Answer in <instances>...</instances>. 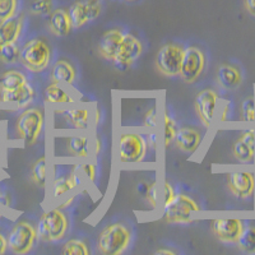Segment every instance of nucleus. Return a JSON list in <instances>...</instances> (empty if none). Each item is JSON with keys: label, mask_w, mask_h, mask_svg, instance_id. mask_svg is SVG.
I'll return each mask as SVG.
<instances>
[{"label": "nucleus", "mask_w": 255, "mask_h": 255, "mask_svg": "<svg viewBox=\"0 0 255 255\" xmlns=\"http://www.w3.org/2000/svg\"><path fill=\"white\" fill-rule=\"evenodd\" d=\"M154 254H157V255H163V254L175 255L176 254V252H175V250H171V249H158L156 253H154Z\"/></svg>", "instance_id": "nucleus-46"}, {"label": "nucleus", "mask_w": 255, "mask_h": 255, "mask_svg": "<svg viewBox=\"0 0 255 255\" xmlns=\"http://www.w3.org/2000/svg\"><path fill=\"white\" fill-rule=\"evenodd\" d=\"M77 78V70L68 60H58L51 70V81L54 83H64L72 86Z\"/></svg>", "instance_id": "nucleus-20"}, {"label": "nucleus", "mask_w": 255, "mask_h": 255, "mask_svg": "<svg viewBox=\"0 0 255 255\" xmlns=\"http://www.w3.org/2000/svg\"><path fill=\"white\" fill-rule=\"evenodd\" d=\"M147 143L151 145V147H154V144H156V135H154V134H149V135H148Z\"/></svg>", "instance_id": "nucleus-48"}, {"label": "nucleus", "mask_w": 255, "mask_h": 255, "mask_svg": "<svg viewBox=\"0 0 255 255\" xmlns=\"http://www.w3.org/2000/svg\"><path fill=\"white\" fill-rule=\"evenodd\" d=\"M245 8L252 15H255V0H244Z\"/></svg>", "instance_id": "nucleus-42"}, {"label": "nucleus", "mask_w": 255, "mask_h": 255, "mask_svg": "<svg viewBox=\"0 0 255 255\" xmlns=\"http://www.w3.org/2000/svg\"><path fill=\"white\" fill-rule=\"evenodd\" d=\"M78 170V166H74L68 176H61L52 183V195L55 198L61 197V195L67 194L68 191L74 190L76 188H78L81 185V175L77 172Z\"/></svg>", "instance_id": "nucleus-21"}, {"label": "nucleus", "mask_w": 255, "mask_h": 255, "mask_svg": "<svg viewBox=\"0 0 255 255\" xmlns=\"http://www.w3.org/2000/svg\"><path fill=\"white\" fill-rule=\"evenodd\" d=\"M18 10V0H0V22L14 17Z\"/></svg>", "instance_id": "nucleus-33"}, {"label": "nucleus", "mask_w": 255, "mask_h": 255, "mask_svg": "<svg viewBox=\"0 0 255 255\" xmlns=\"http://www.w3.org/2000/svg\"><path fill=\"white\" fill-rule=\"evenodd\" d=\"M163 123H165L163 124V127H165V147L167 148L175 140V136H176L177 133V127L175 120L168 115L167 111L163 114Z\"/></svg>", "instance_id": "nucleus-32"}, {"label": "nucleus", "mask_w": 255, "mask_h": 255, "mask_svg": "<svg viewBox=\"0 0 255 255\" xmlns=\"http://www.w3.org/2000/svg\"><path fill=\"white\" fill-rule=\"evenodd\" d=\"M73 24L67 9L59 8L52 10L49 18V29L52 35L64 37L72 32Z\"/></svg>", "instance_id": "nucleus-18"}, {"label": "nucleus", "mask_w": 255, "mask_h": 255, "mask_svg": "<svg viewBox=\"0 0 255 255\" xmlns=\"http://www.w3.org/2000/svg\"><path fill=\"white\" fill-rule=\"evenodd\" d=\"M212 230L222 243H236L244 230V222L238 218H218L212 222Z\"/></svg>", "instance_id": "nucleus-12"}, {"label": "nucleus", "mask_w": 255, "mask_h": 255, "mask_svg": "<svg viewBox=\"0 0 255 255\" xmlns=\"http://www.w3.org/2000/svg\"><path fill=\"white\" fill-rule=\"evenodd\" d=\"M255 151L244 142L243 139H238L234 144V156L240 161V162H253L254 161Z\"/></svg>", "instance_id": "nucleus-30"}, {"label": "nucleus", "mask_w": 255, "mask_h": 255, "mask_svg": "<svg viewBox=\"0 0 255 255\" xmlns=\"http://www.w3.org/2000/svg\"><path fill=\"white\" fill-rule=\"evenodd\" d=\"M63 115L65 120L77 129H87L90 124V111L87 109H68L63 111Z\"/></svg>", "instance_id": "nucleus-24"}, {"label": "nucleus", "mask_w": 255, "mask_h": 255, "mask_svg": "<svg viewBox=\"0 0 255 255\" xmlns=\"http://www.w3.org/2000/svg\"><path fill=\"white\" fill-rule=\"evenodd\" d=\"M45 99L50 104H70L73 102L72 96L59 86V83L52 82L50 86L45 88Z\"/></svg>", "instance_id": "nucleus-25"}, {"label": "nucleus", "mask_w": 255, "mask_h": 255, "mask_svg": "<svg viewBox=\"0 0 255 255\" xmlns=\"http://www.w3.org/2000/svg\"><path fill=\"white\" fill-rule=\"evenodd\" d=\"M123 36H124V32L119 28H113L105 32L99 42L100 55L106 60H115L116 54L119 51L120 44L123 41Z\"/></svg>", "instance_id": "nucleus-15"}, {"label": "nucleus", "mask_w": 255, "mask_h": 255, "mask_svg": "<svg viewBox=\"0 0 255 255\" xmlns=\"http://www.w3.org/2000/svg\"><path fill=\"white\" fill-rule=\"evenodd\" d=\"M176 193H175L174 188L168 181H165V204H168L175 198Z\"/></svg>", "instance_id": "nucleus-41"}, {"label": "nucleus", "mask_w": 255, "mask_h": 255, "mask_svg": "<svg viewBox=\"0 0 255 255\" xmlns=\"http://www.w3.org/2000/svg\"><path fill=\"white\" fill-rule=\"evenodd\" d=\"M45 115L44 111L37 108H31L20 114L15 124L18 136L27 145L35 144L44 130Z\"/></svg>", "instance_id": "nucleus-4"}, {"label": "nucleus", "mask_w": 255, "mask_h": 255, "mask_svg": "<svg viewBox=\"0 0 255 255\" xmlns=\"http://www.w3.org/2000/svg\"><path fill=\"white\" fill-rule=\"evenodd\" d=\"M37 230L32 223L20 221L9 232L8 248L14 254H27L35 247L37 240Z\"/></svg>", "instance_id": "nucleus-6"}, {"label": "nucleus", "mask_w": 255, "mask_h": 255, "mask_svg": "<svg viewBox=\"0 0 255 255\" xmlns=\"http://www.w3.org/2000/svg\"><path fill=\"white\" fill-rule=\"evenodd\" d=\"M144 127L145 128H156L157 127V113L156 108H152L147 111L144 116Z\"/></svg>", "instance_id": "nucleus-38"}, {"label": "nucleus", "mask_w": 255, "mask_h": 255, "mask_svg": "<svg viewBox=\"0 0 255 255\" xmlns=\"http://www.w3.org/2000/svg\"><path fill=\"white\" fill-rule=\"evenodd\" d=\"M204 68H206V55L199 47L189 46L184 49V56L179 76L185 83H194L202 76Z\"/></svg>", "instance_id": "nucleus-9"}, {"label": "nucleus", "mask_w": 255, "mask_h": 255, "mask_svg": "<svg viewBox=\"0 0 255 255\" xmlns=\"http://www.w3.org/2000/svg\"><path fill=\"white\" fill-rule=\"evenodd\" d=\"M68 13H69L70 20H72L73 28H81L84 24H87L88 22H91L84 0H77V1H74L70 5V8L68 9Z\"/></svg>", "instance_id": "nucleus-23"}, {"label": "nucleus", "mask_w": 255, "mask_h": 255, "mask_svg": "<svg viewBox=\"0 0 255 255\" xmlns=\"http://www.w3.org/2000/svg\"><path fill=\"white\" fill-rule=\"evenodd\" d=\"M35 88L27 82L17 90H0V102L13 104L17 108H27L35 100Z\"/></svg>", "instance_id": "nucleus-14"}, {"label": "nucleus", "mask_w": 255, "mask_h": 255, "mask_svg": "<svg viewBox=\"0 0 255 255\" xmlns=\"http://www.w3.org/2000/svg\"><path fill=\"white\" fill-rule=\"evenodd\" d=\"M241 139L247 143L253 151H255V131L254 130H247L241 135Z\"/></svg>", "instance_id": "nucleus-40"}, {"label": "nucleus", "mask_w": 255, "mask_h": 255, "mask_svg": "<svg viewBox=\"0 0 255 255\" xmlns=\"http://www.w3.org/2000/svg\"><path fill=\"white\" fill-rule=\"evenodd\" d=\"M175 143L180 151L185 153H194L202 143V134L194 128H180L177 129Z\"/></svg>", "instance_id": "nucleus-16"}, {"label": "nucleus", "mask_w": 255, "mask_h": 255, "mask_svg": "<svg viewBox=\"0 0 255 255\" xmlns=\"http://www.w3.org/2000/svg\"><path fill=\"white\" fill-rule=\"evenodd\" d=\"M51 47L42 38H32L23 45L19 52V61L32 73L44 72L51 61Z\"/></svg>", "instance_id": "nucleus-2"}, {"label": "nucleus", "mask_w": 255, "mask_h": 255, "mask_svg": "<svg viewBox=\"0 0 255 255\" xmlns=\"http://www.w3.org/2000/svg\"><path fill=\"white\" fill-rule=\"evenodd\" d=\"M23 15L12 17L0 22V46L17 42L23 28Z\"/></svg>", "instance_id": "nucleus-17"}, {"label": "nucleus", "mask_w": 255, "mask_h": 255, "mask_svg": "<svg viewBox=\"0 0 255 255\" xmlns=\"http://www.w3.org/2000/svg\"><path fill=\"white\" fill-rule=\"evenodd\" d=\"M131 243L130 230L123 223H113L105 227L97 239V249L104 255H120Z\"/></svg>", "instance_id": "nucleus-1"}, {"label": "nucleus", "mask_w": 255, "mask_h": 255, "mask_svg": "<svg viewBox=\"0 0 255 255\" xmlns=\"http://www.w3.org/2000/svg\"><path fill=\"white\" fill-rule=\"evenodd\" d=\"M218 95L213 90L200 91L195 97V111L204 127H211L217 109Z\"/></svg>", "instance_id": "nucleus-11"}, {"label": "nucleus", "mask_w": 255, "mask_h": 255, "mask_svg": "<svg viewBox=\"0 0 255 255\" xmlns=\"http://www.w3.org/2000/svg\"><path fill=\"white\" fill-rule=\"evenodd\" d=\"M200 207L194 199L184 194H176L168 204H165V221L167 223L191 222V213L199 212Z\"/></svg>", "instance_id": "nucleus-8"}, {"label": "nucleus", "mask_w": 255, "mask_h": 255, "mask_svg": "<svg viewBox=\"0 0 255 255\" xmlns=\"http://www.w3.org/2000/svg\"><path fill=\"white\" fill-rule=\"evenodd\" d=\"M145 198H147L148 203L151 204L153 208H156V207H157V186H156V183H152L151 185H149L147 193H145Z\"/></svg>", "instance_id": "nucleus-39"}, {"label": "nucleus", "mask_w": 255, "mask_h": 255, "mask_svg": "<svg viewBox=\"0 0 255 255\" xmlns=\"http://www.w3.org/2000/svg\"><path fill=\"white\" fill-rule=\"evenodd\" d=\"M65 148L69 156L76 158H87L90 157L91 143L86 136H72L65 140Z\"/></svg>", "instance_id": "nucleus-22"}, {"label": "nucleus", "mask_w": 255, "mask_h": 255, "mask_svg": "<svg viewBox=\"0 0 255 255\" xmlns=\"http://www.w3.org/2000/svg\"><path fill=\"white\" fill-rule=\"evenodd\" d=\"M32 180L35 181L36 185L44 188L46 185V177H47V166H46V157H41L33 163L31 171Z\"/></svg>", "instance_id": "nucleus-28"}, {"label": "nucleus", "mask_w": 255, "mask_h": 255, "mask_svg": "<svg viewBox=\"0 0 255 255\" xmlns=\"http://www.w3.org/2000/svg\"><path fill=\"white\" fill-rule=\"evenodd\" d=\"M6 248H8V241L4 238V235L0 232V255H3L6 252Z\"/></svg>", "instance_id": "nucleus-43"}, {"label": "nucleus", "mask_w": 255, "mask_h": 255, "mask_svg": "<svg viewBox=\"0 0 255 255\" xmlns=\"http://www.w3.org/2000/svg\"><path fill=\"white\" fill-rule=\"evenodd\" d=\"M100 151H101V142H100V139L96 140V153H100Z\"/></svg>", "instance_id": "nucleus-49"}, {"label": "nucleus", "mask_w": 255, "mask_h": 255, "mask_svg": "<svg viewBox=\"0 0 255 255\" xmlns=\"http://www.w3.org/2000/svg\"><path fill=\"white\" fill-rule=\"evenodd\" d=\"M37 236L45 243H56L65 238L69 221L60 208L45 212L37 223Z\"/></svg>", "instance_id": "nucleus-3"}, {"label": "nucleus", "mask_w": 255, "mask_h": 255, "mask_svg": "<svg viewBox=\"0 0 255 255\" xmlns=\"http://www.w3.org/2000/svg\"><path fill=\"white\" fill-rule=\"evenodd\" d=\"M27 83V78L23 73L18 70H8L0 79V90H17Z\"/></svg>", "instance_id": "nucleus-26"}, {"label": "nucleus", "mask_w": 255, "mask_h": 255, "mask_svg": "<svg viewBox=\"0 0 255 255\" xmlns=\"http://www.w3.org/2000/svg\"><path fill=\"white\" fill-rule=\"evenodd\" d=\"M227 184L232 194L241 199H247L254 194L255 177L249 171L230 172L227 177Z\"/></svg>", "instance_id": "nucleus-13"}, {"label": "nucleus", "mask_w": 255, "mask_h": 255, "mask_svg": "<svg viewBox=\"0 0 255 255\" xmlns=\"http://www.w3.org/2000/svg\"><path fill=\"white\" fill-rule=\"evenodd\" d=\"M217 81L225 90H234L239 87L243 81V76L238 67L231 64H222L217 69Z\"/></svg>", "instance_id": "nucleus-19"}, {"label": "nucleus", "mask_w": 255, "mask_h": 255, "mask_svg": "<svg viewBox=\"0 0 255 255\" xmlns=\"http://www.w3.org/2000/svg\"><path fill=\"white\" fill-rule=\"evenodd\" d=\"M148 188H149V185H148V184L140 183L139 185H138V191H139V193H142V195H145V193H147Z\"/></svg>", "instance_id": "nucleus-47"}, {"label": "nucleus", "mask_w": 255, "mask_h": 255, "mask_svg": "<svg viewBox=\"0 0 255 255\" xmlns=\"http://www.w3.org/2000/svg\"><path fill=\"white\" fill-rule=\"evenodd\" d=\"M32 14L45 15L52 12V0H33L29 6Z\"/></svg>", "instance_id": "nucleus-34"}, {"label": "nucleus", "mask_w": 255, "mask_h": 255, "mask_svg": "<svg viewBox=\"0 0 255 255\" xmlns=\"http://www.w3.org/2000/svg\"><path fill=\"white\" fill-rule=\"evenodd\" d=\"M81 170L91 183H95L96 177H97V167L95 163H84L81 166Z\"/></svg>", "instance_id": "nucleus-37"}, {"label": "nucleus", "mask_w": 255, "mask_h": 255, "mask_svg": "<svg viewBox=\"0 0 255 255\" xmlns=\"http://www.w3.org/2000/svg\"><path fill=\"white\" fill-rule=\"evenodd\" d=\"M184 56V47L181 45L170 44L163 45L156 56V67L163 76L175 77L180 74L181 61Z\"/></svg>", "instance_id": "nucleus-7"}, {"label": "nucleus", "mask_w": 255, "mask_h": 255, "mask_svg": "<svg viewBox=\"0 0 255 255\" xmlns=\"http://www.w3.org/2000/svg\"><path fill=\"white\" fill-rule=\"evenodd\" d=\"M86 1V6H87L88 15H90V20H95L96 18H99L101 14V0H84Z\"/></svg>", "instance_id": "nucleus-36"}, {"label": "nucleus", "mask_w": 255, "mask_h": 255, "mask_svg": "<svg viewBox=\"0 0 255 255\" xmlns=\"http://www.w3.org/2000/svg\"><path fill=\"white\" fill-rule=\"evenodd\" d=\"M241 115L243 120L248 123L255 122V100L254 97H248L241 105Z\"/></svg>", "instance_id": "nucleus-35"}, {"label": "nucleus", "mask_w": 255, "mask_h": 255, "mask_svg": "<svg viewBox=\"0 0 255 255\" xmlns=\"http://www.w3.org/2000/svg\"><path fill=\"white\" fill-rule=\"evenodd\" d=\"M64 255H88L90 254V248L84 241L78 239H72L64 244L63 250Z\"/></svg>", "instance_id": "nucleus-29"}, {"label": "nucleus", "mask_w": 255, "mask_h": 255, "mask_svg": "<svg viewBox=\"0 0 255 255\" xmlns=\"http://www.w3.org/2000/svg\"><path fill=\"white\" fill-rule=\"evenodd\" d=\"M229 114H230V104L225 105V108L222 110V115H221V122H226L229 119Z\"/></svg>", "instance_id": "nucleus-45"}, {"label": "nucleus", "mask_w": 255, "mask_h": 255, "mask_svg": "<svg viewBox=\"0 0 255 255\" xmlns=\"http://www.w3.org/2000/svg\"><path fill=\"white\" fill-rule=\"evenodd\" d=\"M143 52V45L138 37L131 33H124L119 51L116 54L114 63L120 67H129L135 63Z\"/></svg>", "instance_id": "nucleus-10"}, {"label": "nucleus", "mask_w": 255, "mask_h": 255, "mask_svg": "<svg viewBox=\"0 0 255 255\" xmlns=\"http://www.w3.org/2000/svg\"><path fill=\"white\" fill-rule=\"evenodd\" d=\"M0 204L5 207L10 206V197L5 193H1V191H0Z\"/></svg>", "instance_id": "nucleus-44"}, {"label": "nucleus", "mask_w": 255, "mask_h": 255, "mask_svg": "<svg viewBox=\"0 0 255 255\" xmlns=\"http://www.w3.org/2000/svg\"><path fill=\"white\" fill-rule=\"evenodd\" d=\"M148 143L136 133H123L119 140V159L122 163L142 162L147 154Z\"/></svg>", "instance_id": "nucleus-5"}, {"label": "nucleus", "mask_w": 255, "mask_h": 255, "mask_svg": "<svg viewBox=\"0 0 255 255\" xmlns=\"http://www.w3.org/2000/svg\"><path fill=\"white\" fill-rule=\"evenodd\" d=\"M127 1H134V0H127Z\"/></svg>", "instance_id": "nucleus-51"}, {"label": "nucleus", "mask_w": 255, "mask_h": 255, "mask_svg": "<svg viewBox=\"0 0 255 255\" xmlns=\"http://www.w3.org/2000/svg\"><path fill=\"white\" fill-rule=\"evenodd\" d=\"M73 202H74V198H70V199L69 200H67V202H65V203H64L63 204V206H61L60 207V208H63V207H67V206H70V203H73Z\"/></svg>", "instance_id": "nucleus-50"}, {"label": "nucleus", "mask_w": 255, "mask_h": 255, "mask_svg": "<svg viewBox=\"0 0 255 255\" xmlns=\"http://www.w3.org/2000/svg\"><path fill=\"white\" fill-rule=\"evenodd\" d=\"M19 47L17 46V42L13 44H6L0 46V61L5 64H14L19 60Z\"/></svg>", "instance_id": "nucleus-31"}, {"label": "nucleus", "mask_w": 255, "mask_h": 255, "mask_svg": "<svg viewBox=\"0 0 255 255\" xmlns=\"http://www.w3.org/2000/svg\"><path fill=\"white\" fill-rule=\"evenodd\" d=\"M236 244L241 252L247 254H255V226L244 227Z\"/></svg>", "instance_id": "nucleus-27"}]
</instances>
